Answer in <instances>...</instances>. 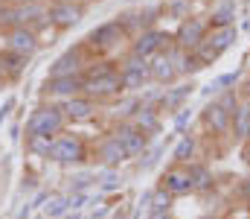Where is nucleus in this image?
<instances>
[{"instance_id":"4","label":"nucleus","mask_w":250,"mask_h":219,"mask_svg":"<svg viewBox=\"0 0 250 219\" xmlns=\"http://www.w3.org/2000/svg\"><path fill=\"white\" fill-rule=\"evenodd\" d=\"M84 97L96 99V102H111V99H120L125 94V85H123V76L120 71L114 73H105V76H90L84 79Z\"/></svg>"},{"instance_id":"24","label":"nucleus","mask_w":250,"mask_h":219,"mask_svg":"<svg viewBox=\"0 0 250 219\" xmlns=\"http://www.w3.org/2000/svg\"><path fill=\"white\" fill-rule=\"evenodd\" d=\"M236 18H239L236 3H233V0H224V3H218V6L212 9V15H209V29H215V26H233Z\"/></svg>"},{"instance_id":"21","label":"nucleus","mask_w":250,"mask_h":219,"mask_svg":"<svg viewBox=\"0 0 250 219\" xmlns=\"http://www.w3.org/2000/svg\"><path fill=\"white\" fill-rule=\"evenodd\" d=\"M187 170H189V178H192V190L195 193H209L215 187V175H212V170L207 164L192 161V164H187Z\"/></svg>"},{"instance_id":"37","label":"nucleus","mask_w":250,"mask_h":219,"mask_svg":"<svg viewBox=\"0 0 250 219\" xmlns=\"http://www.w3.org/2000/svg\"><path fill=\"white\" fill-rule=\"evenodd\" d=\"M163 149L160 146H154V149H146L143 152V158H140V170H151L154 164H157V155H160Z\"/></svg>"},{"instance_id":"40","label":"nucleus","mask_w":250,"mask_h":219,"mask_svg":"<svg viewBox=\"0 0 250 219\" xmlns=\"http://www.w3.org/2000/svg\"><path fill=\"white\" fill-rule=\"evenodd\" d=\"M47 202H50V193H44V190H41V193H38V196L29 202V205H32V211H35V208H44Z\"/></svg>"},{"instance_id":"15","label":"nucleus","mask_w":250,"mask_h":219,"mask_svg":"<svg viewBox=\"0 0 250 219\" xmlns=\"http://www.w3.org/2000/svg\"><path fill=\"white\" fill-rule=\"evenodd\" d=\"M38 32L35 29H29V26H15V29H9L6 32V50H12V53H21V56H35V50H38Z\"/></svg>"},{"instance_id":"30","label":"nucleus","mask_w":250,"mask_h":219,"mask_svg":"<svg viewBox=\"0 0 250 219\" xmlns=\"http://www.w3.org/2000/svg\"><path fill=\"white\" fill-rule=\"evenodd\" d=\"M70 214V193L67 196H50V202L44 205V217L47 219H62Z\"/></svg>"},{"instance_id":"22","label":"nucleus","mask_w":250,"mask_h":219,"mask_svg":"<svg viewBox=\"0 0 250 219\" xmlns=\"http://www.w3.org/2000/svg\"><path fill=\"white\" fill-rule=\"evenodd\" d=\"M230 135H233V141H239V144L248 141V135H250V105L248 102H239V108L233 111Z\"/></svg>"},{"instance_id":"32","label":"nucleus","mask_w":250,"mask_h":219,"mask_svg":"<svg viewBox=\"0 0 250 219\" xmlns=\"http://www.w3.org/2000/svg\"><path fill=\"white\" fill-rule=\"evenodd\" d=\"M192 53L198 56V62H201L204 68H207V65H212V62H218V56H221V53H218L207 38H204V44H198V50H192Z\"/></svg>"},{"instance_id":"14","label":"nucleus","mask_w":250,"mask_h":219,"mask_svg":"<svg viewBox=\"0 0 250 219\" xmlns=\"http://www.w3.org/2000/svg\"><path fill=\"white\" fill-rule=\"evenodd\" d=\"M160 187L169 193V196H189V193H195L192 190V178H189V170L187 167H181V164H172L163 175H160Z\"/></svg>"},{"instance_id":"44","label":"nucleus","mask_w":250,"mask_h":219,"mask_svg":"<svg viewBox=\"0 0 250 219\" xmlns=\"http://www.w3.org/2000/svg\"><path fill=\"white\" fill-rule=\"evenodd\" d=\"M62 219H84V217H82L79 211H70V214H67V217H62Z\"/></svg>"},{"instance_id":"27","label":"nucleus","mask_w":250,"mask_h":219,"mask_svg":"<svg viewBox=\"0 0 250 219\" xmlns=\"http://www.w3.org/2000/svg\"><path fill=\"white\" fill-rule=\"evenodd\" d=\"M3 65H6V79H21L26 65H29V56H21V53H12V50H3Z\"/></svg>"},{"instance_id":"42","label":"nucleus","mask_w":250,"mask_h":219,"mask_svg":"<svg viewBox=\"0 0 250 219\" xmlns=\"http://www.w3.org/2000/svg\"><path fill=\"white\" fill-rule=\"evenodd\" d=\"M242 158L250 164V141H245V144H242Z\"/></svg>"},{"instance_id":"45","label":"nucleus","mask_w":250,"mask_h":219,"mask_svg":"<svg viewBox=\"0 0 250 219\" xmlns=\"http://www.w3.org/2000/svg\"><path fill=\"white\" fill-rule=\"evenodd\" d=\"M0 3H6V6H21V3H26V0H0Z\"/></svg>"},{"instance_id":"43","label":"nucleus","mask_w":250,"mask_h":219,"mask_svg":"<svg viewBox=\"0 0 250 219\" xmlns=\"http://www.w3.org/2000/svg\"><path fill=\"white\" fill-rule=\"evenodd\" d=\"M6 79V65H3V53H0V82Z\"/></svg>"},{"instance_id":"20","label":"nucleus","mask_w":250,"mask_h":219,"mask_svg":"<svg viewBox=\"0 0 250 219\" xmlns=\"http://www.w3.org/2000/svg\"><path fill=\"white\" fill-rule=\"evenodd\" d=\"M148 71H151V82H157V85H172V82L181 79V73H178L175 62L169 56H154L148 62Z\"/></svg>"},{"instance_id":"19","label":"nucleus","mask_w":250,"mask_h":219,"mask_svg":"<svg viewBox=\"0 0 250 219\" xmlns=\"http://www.w3.org/2000/svg\"><path fill=\"white\" fill-rule=\"evenodd\" d=\"M134 123H137V129H140L143 135L154 138V135H160V129H163V111H160L157 105H143V108L134 114Z\"/></svg>"},{"instance_id":"3","label":"nucleus","mask_w":250,"mask_h":219,"mask_svg":"<svg viewBox=\"0 0 250 219\" xmlns=\"http://www.w3.org/2000/svg\"><path fill=\"white\" fill-rule=\"evenodd\" d=\"M125 38V29L120 21H105V24H99L96 29H90L87 32V38H84V47L87 50H93V53H111L114 47H120Z\"/></svg>"},{"instance_id":"29","label":"nucleus","mask_w":250,"mask_h":219,"mask_svg":"<svg viewBox=\"0 0 250 219\" xmlns=\"http://www.w3.org/2000/svg\"><path fill=\"white\" fill-rule=\"evenodd\" d=\"M140 108H143V99H140L137 94H131V97H120L117 105H114V111H117L120 120H134V114H137Z\"/></svg>"},{"instance_id":"7","label":"nucleus","mask_w":250,"mask_h":219,"mask_svg":"<svg viewBox=\"0 0 250 219\" xmlns=\"http://www.w3.org/2000/svg\"><path fill=\"white\" fill-rule=\"evenodd\" d=\"M207 32H209V21H201V18H184L181 24H178V32H175V44L181 47V50H198V44H204V38H207Z\"/></svg>"},{"instance_id":"13","label":"nucleus","mask_w":250,"mask_h":219,"mask_svg":"<svg viewBox=\"0 0 250 219\" xmlns=\"http://www.w3.org/2000/svg\"><path fill=\"white\" fill-rule=\"evenodd\" d=\"M84 44L82 47H76V50H67L64 56H59L53 65H50V73H47V79H56V76H76V73H84L87 68V62L90 59H84Z\"/></svg>"},{"instance_id":"1","label":"nucleus","mask_w":250,"mask_h":219,"mask_svg":"<svg viewBox=\"0 0 250 219\" xmlns=\"http://www.w3.org/2000/svg\"><path fill=\"white\" fill-rule=\"evenodd\" d=\"M64 126H67V117H64V108L59 102L38 105L26 120V141L29 138H59Z\"/></svg>"},{"instance_id":"28","label":"nucleus","mask_w":250,"mask_h":219,"mask_svg":"<svg viewBox=\"0 0 250 219\" xmlns=\"http://www.w3.org/2000/svg\"><path fill=\"white\" fill-rule=\"evenodd\" d=\"M239 82V71H233V73H221V76H215L209 85H204L201 88V94L204 97H212V94H221V91H233V85Z\"/></svg>"},{"instance_id":"12","label":"nucleus","mask_w":250,"mask_h":219,"mask_svg":"<svg viewBox=\"0 0 250 219\" xmlns=\"http://www.w3.org/2000/svg\"><path fill=\"white\" fill-rule=\"evenodd\" d=\"M201 123L207 132L212 135H227L230 132V123H233V114L218 102V99H209L204 108H201Z\"/></svg>"},{"instance_id":"16","label":"nucleus","mask_w":250,"mask_h":219,"mask_svg":"<svg viewBox=\"0 0 250 219\" xmlns=\"http://www.w3.org/2000/svg\"><path fill=\"white\" fill-rule=\"evenodd\" d=\"M192 94H195V85H192V82H181V85H175V88H166V91L160 94V99H157V108L166 111V114H178V111L189 102Z\"/></svg>"},{"instance_id":"36","label":"nucleus","mask_w":250,"mask_h":219,"mask_svg":"<svg viewBox=\"0 0 250 219\" xmlns=\"http://www.w3.org/2000/svg\"><path fill=\"white\" fill-rule=\"evenodd\" d=\"M189 123H192V108H189V105H184V108L175 114V132H178V135H184Z\"/></svg>"},{"instance_id":"25","label":"nucleus","mask_w":250,"mask_h":219,"mask_svg":"<svg viewBox=\"0 0 250 219\" xmlns=\"http://www.w3.org/2000/svg\"><path fill=\"white\" fill-rule=\"evenodd\" d=\"M195 152H198V141H195L192 135H181L178 144H175V149H172V164L187 167V164H192Z\"/></svg>"},{"instance_id":"17","label":"nucleus","mask_w":250,"mask_h":219,"mask_svg":"<svg viewBox=\"0 0 250 219\" xmlns=\"http://www.w3.org/2000/svg\"><path fill=\"white\" fill-rule=\"evenodd\" d=\"M96 158H99V164H102L105 170H120V167H123L131 155L125 152V146L120 144L114 135H108L102 144L96 146Z\"/></svg>"},{"instance_id":"34","label":"nucleus","mask_w":250,"mask_h":219,"mask_svg":"<svg viewBox=\"0 0 250 219\" xmlns=\"http://www.w3.org/2000/svg\"><path fill=\"white\" fill-rule=\"evenodd\" d=\"M96 184H99V190H105V193H111V190H120V184H123V178L117 175V170H108V172H102V175H96Z\"/></svg>"},{"instance_id":"5","label":"nucleus","mask_w":250,"mask_h":219,"mask_svg":"<svg viewBox=\"0 0 250 219\" xmlns=\"http://www.w3.org/2000/svg\"><path fill=\"white\" fill-rule=\"evenodd\" d=\"M120 76H123L125 94H140L148 82H151V71H148V59L143 56H134L128 50L123 62H120Z\"/></svg>"},{"instance_id":"39","label":"nucleus","mask_w":250,"mask_h":219,"mask_svg":"<svg viewBox=\"0 0 250 219\" xmlns=\"http://www.w3.org/2000/svg\"><path fill=\"white\" fill-rule=\"evenodd\" d=\"M12 108H15V97H9L6 102H3V108H0V126L9 120V114H12Z\"/></svg>"},{"instance_id":"8","label":"nucleus","mask_w":250,"mask_h":219,"mask_svg":"<svg viewBox=\"0 0 250 219\" xmlns=\"http://www.w3.org/2000/svg\"><path fill=\"white\" fill-rule=\"evenodd\" d=\"M47 18H50V26L56 29H73L84 18V6L73 0H53L47 6Z\"/></svg>"},{"instance_id":"46","label":"nucleus","mask_w":250,"mask_h":219,"mask_svg":"<svg viewBox=\"0 0 250 219\" xmlns=\"http://www.w3.org/2000/svg\"><path fill=\"white\" fill-rule=\"evenodd\" d=\"M201 219H215V217H201Z\"/></svg>"},{"instance_id":"10","label":"nucleus","mask_w":250,"mask_h":219,"mask_svg":"<svg viewBox=\"0 0 250 219\" xmlns=\"http://www.w3.org/2000/svg\"><path fill=\"white\" fill-rule=\"evenodd\" d=\"M84 91V73H76V76H56V79H47L44 82V94L53 97L50 102H59L62 105L64 99L70 97H79Z\"/></svg>"},{"instance_id":"31","label":"nucleus","mask_w":250,"mask_h":219,"mask_svg":"<svg viewBox=\"0 0 250 219\" xmlns=\"http://www.w3.org/2000/svg\"><path fill=\"white\" fill-rule=\"evenodd\" d=\"M53 141H56V138H29V141H26V149H29V155H35V158H50Z\"/></svg>"},{"instance_id":"18","label":"nucleus","mask_w":250,"mask_h":219,"mask_svg":"<svg viewBox=\"0 0 250 219\" xmlns=\"http://www.w3.org/2000/svg\"><path fill=\"white\" fill-rule=\"evenodd\" d=\"M96 99H90V97H84V94H79V97H70V99H64L62 108H64V117H67V123H82V120H90L93 114H96Z\"/></svg>"},{"instance_id":"6","label":"nucleus","mask_w":250,"mask_h":219,"mask_svg":"<svg viewBox=\"0 0 250 219\" xmlns=\"http://www.w3.org/2000/svg\"><path fill=\"white\" fill-rule=\"evenodd\" d=\"M175 44V35H169V32H163V29H146V32H140V35H134V41H131V53L134 56H143V59H154V56H160V53H166L169 47Z\"/></svg>"},{"instance_id":"11","label":"nucleus","mask_w":250,"mask_h":219,"mask_svg":"<svg viewBox=\"0 0 250 219\" xmlns=\"http://www.w3.org/2000/svg\"><path fill=\"white\" fill-rule=\"evenodd\" d=\"M163 15V9L160 6H148V9H137V12H123L117 21L123 24L125 35H140V32H146V29H154V24H157V18Z\"/></svg>"},{"instance_id":"41","label":"nucleus","mask_w":250,"mask_h":219,"mask_svg":"<svg viewBox=\"0 0 250 219\" xmlns=\"http://www.w3.org/2000/svg\"><path fill=\"white\" fill-rule=\"evenodd\" d=\"M29 214H32V205L26 202V205H21V211H18V217L15 219H29Z\"/></svg>"},{"instance_id":"38","label":"nucleus","mask_w":250,"mask_h":219,"mask_svg":"<svg viewBox=\"0 0 250 219\" xmlns=\"http://www.w3.org/2000/svg\"><path fill=\"white\" fill-rule=\"evenodd\" d=\"M87 202H90L87 193H70V211H82Z\"/></svg>"},{"instance_id":"35","label":"nucleus","mask_w":250,"mask_h":219,"mask_svg":"<svg viewBox=\"0 0 250 219\" xmlns=\"http://www.w3.org/2000/svg\"><path fill=\"white\" fill-rule=\"evenodd\" d=\"M166 15H169V18H178V21L189 18V0H175V3H169V6H166Z\"/></svg>"},{"instance_id":"9","label":"nucleus","mask_w":250,"mask_h":219,"mask_svg":"<svg viewBox=\"0 0 250 219\" xmlns=\"http://www.w3.org/2000/svg\"><path fill=\"white\" fill-rule=\"evenodd\" d=\"M111 135L125 146V152H128L131 158L143 155V152L148 149V144H151V138H148V135H143V132L137 129V123H134V120H120V123L111 129Z\"/></svg>"},{"instance_id":"33","label":"nucleus","mask_w":250,"mask_h":219,"mask_svg":"<svg viewBox=\"0 0 250 219\" xmlns=\"http://www.w3.org/2000/svg\"><path fill=\"white\" fill-rule=\"evenodd\" d=\"M96 184V175L93 172H79L70 178V193H87V187Z\"/></svg>"},{"instance_id":"26","label":"nucleus","mask_w":250,"mask_h":219,"mask_svg":"<svg viewBox=\"0 0 250 219\" xmlns=\"http://www.w3.org/2000/svg\"><path fill=\"white\" fill-rule=\"evenodd\" d=\"M172 202H175V196H169L163 187H157L154 196H151V205H148V219H169Z\"/></svg>"},{"instance_id":"23","label":"nucleus","mask_w":250,"mask_h":219,"mask_svg":"<svg viewBox=\"0 0 250 219\" xmlns=\"http://www.w3.org/2000/svg\"><path fill=\"white\" fill-rule=\"evenodd\" d=\"M207 41H209L218 53H224V50H230V47L239 41V29H236V24H233V26H215V29L207 32Z\"/></svg>"},{"instance_id":"2","label":"nucleus","mask_w":250,"mask_h":219,"mask_svg":"<svg viewBox=\"0 0 250 219\" xmlns=\"http://www.w3.org/2000/svg\"><path fill=\"white\" fill-rule=\"evenodd\" d=\"M90 158V149L87 144L79 138V135H59L53 141V152H50V161L62 164V167H76V164H84Z\"/></svg>"}]
</instances>
